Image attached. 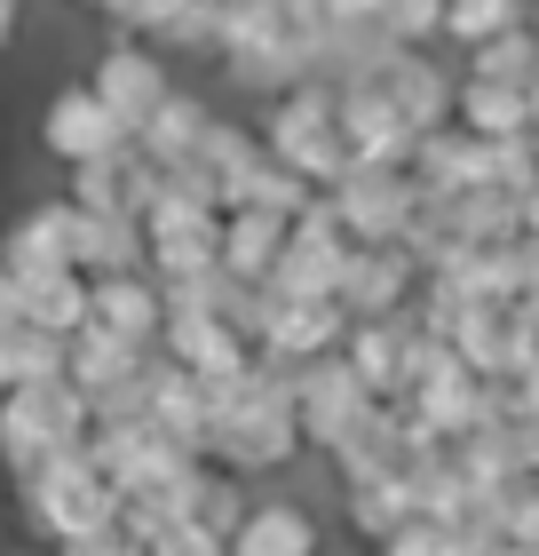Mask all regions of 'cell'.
<instances>
[{
    "mask_svg": "<svg viewBox=\"0 0 539 556\" xmlns=\"http://www.w3.org/2000/svg\"><path fill=\"white\" fill-rule=\"evenodd\" d=\"M508 541H524V548H539V485H524L516 501H508V525H500Z\"/></svg>",
    "mask_w": 539,
    "mask_h": 556,
    "instance_id": "cell-35",
    "label": "cell"
},
{
    "mask_svg": "<svg viewBox=\"0 0 539 556\" xmlns=\"http://www.w3.org/2000/svg\"><path fill=\"white\" fill-rule=\"evenodd\" d=\"M325 548V525L286 493H246L239 525L222 533V556H318Z\"/></svg>",
    "mask_w": 539,
    "mask_h": 556,
    "instance_id": "cell-9",
    "label": "cell"
},
{
    "mask_svg": "<svg viewBox=\"0 0 539 556\" xmlns=\"http://www.w3.org/2000/svg\"><path fill=\"white\" fill-rule=\"evenodd\" d=\"M0 270L33 278V270H72V207L48 199V207H24L9 231H0Z\"/></svg>",
    "mask_w": 539,
    "mask_h": 556,
    "instance_id": "cell-19",
    "label": "cell"
},
{
    "mask_svg": "<svg viewBox=\"0 0 539 556\" xmlns=\"http://www.w3.org/2000/svg\"><path fill=\"white\" fill-rule=\"evenodd\" d=\"M373 88L397 104V119H405L413 136H428V128H445V119H452V88H460V72H445V64L428 56V48H405V56L381 72Z\"/></svg>",
    "mask_w": 539,
    "mask_h": 556,
    "instance_id": "cell-14",
    "label": "cell"
},
{
    "mask_svg": "<svg viewBox=\"0 0 539 556\" xmlns=\"http://www.w3.org/2000/svg\"><path fill=\"white\" fill-rule=\"evenodd\" d=\"M151 358H159V342H119V334H104V326H80V334H64V382L72 390H112V382H127V374H143Z\"/></svg>",
    "mask_w": 539,
    "mask_h": 556,
    "instance_id": "cell-20",
    "label": "cell"
},
{
    "mask_svg": "<svg viewBox=\"0 0 539 556\" xmlns=\"http://www.w3.org/2000/svg\"><path fill=\"white\" fill-rule=\"evenodd\" d=\"M16 517H24V533H33V541L64 548V541H80V533L119 525V493L95 477L88 445H56L40 469L16 477Z\"/></svg>",
    "mask_w": 539,
    "mask_h": 556,
    "instance_id": "cell-2",
    "label": "cell"
},
{
    "mask_svg": "<svg viewBox=\"0 0 539 556\" xmlns=\"http://www.w3.org/2000/svg\"><path fill=\"white\" fill-rule=\"evenodd\" d=\"M56 556H143V541H127L119 525H104V533H80V541H64Z\"/></svg>",
    "mask_w": 539,
    "mask_h": 556,
    "instance_id": "cell-34",
    "label": "cell"
},
{
    "mask_svg": "<svg viewBox=\"0 0 539 556\" xmlns=\"http://www.w3.org/2000/svg\"><path fill=\"white\" fill-rule=\"evenodd\" d=\"M16 24H24V0H0V56L16 48Z\"/></svg>",
    "mask_w": 539,
    "mask_h": 556,
    "instance_id": "cell-38",
    "label": "cell"
},
{
    "mask_svg": "<svg viewBox=\"0 0 539 556\" xmlns=\"http://www.w3.org/2000/svg\"><path fill=\"white\" fill-rule=\"evenodd\" d=\"M373 406H381V397L349 374L342 350H325V358H301V366H294V438H301V445L333 453Z\"/></svg>",
    "mask_w": 539,
    "mask_h": 556,
    "instance_id": "cell-5",
    "label": "cell"
},
{
    "mask_svg": "<svg viewBox=\"0 0 539 556\" xmlns=\"http://www.w3.org/2000/svg\"><path fill=\"white\" fill-rule=\"evenodd\" d=\"M405 350H413V318H349V334H342L349 374L381 397V406L405 397Z\"/></svg>",
    "mask_w": 539,
    "mask_h": 556,
    "instance_id": "cell-16",
    "label": "cell"
},
{
    "mask_svg": "<svg viewBox=\"0 0 539 556\" xmlns=\"http://www.w3.org/2000/svg\"><path fill=\"white\" fill-rule=\"evenodd\" d=\"M88 326H104V334L151 350V342H159V326H167L159 278H151V270H104V278H88Z\"/></svg>",
    "mask_w": 539,
    "mask_h": 556,
    "instance_id": "cell-11",
    "label": "cell"
},
{
    "mask_svg": "<svg viewBox=\"0 0 539 556\" xmlns=\"http://www.w3.org/2000/svg\"><path fill=\"white\" fill-rule=\"evenodd\" d=\"M531 136H539V128H531Z\"/></svg>",
    "mask_w": 539,
    "mask_h": 556,
    "instance_id": "cell-44",
    "label": "cell"
},
{
    "mask_svg": "<svg viewBox=\"0 0 539 556\" xmlns=\"http://www.w3.org/2000/svg\"><path fill=\"white\" fill-rule=\"evenodd\" d=\"M254 136H262V151L278 167H294L310 191L349 175V143H342V119H333V88L325 80H294L286 96H270V112H262Z\"/></svg>",
    "mask_w": 539,
    "mask_h": 556,
    "instance_id": "cell-3",
    "label": "cell"
},
{
    "mask_svg": "<svg viewBox=\"0 0 539 556\" xmlns=\"http://www.w3.org/2000/svg\"><path fill=\"white\" fill-rule=\"evenodd\" d=\"M159 358L183 366V374H230V366H246L254 350H246L239 326L215 318V311H167V326H159Z\"/></svg>",
    "mask_w": 539,
    "mask_h": 556,
    "instance_id": "cell-15",
    "label": "cell"
},
{
    "mask_svg": "<svg viewBox=\"0 0 539 556\" xmlns=\"http://www.w3.org/2000/svg\"><path fill=\"white\" fill-rule=\"evenodd\" d=\"M301 453L294 438V366H270V358H246V382L239 397L215 414V438H207V462L230 477H270Z\"/></svg>",
    "mask_w": 539,
    "mask_h": 556,
    "instance_id": "cell-1",
    "label": "cell"
},
{
    "mask_svg": "<svg viewBox=\"0 0 539 556\" xmlns=\"http://www.w3.org/2000/svg\"><path fill=\"white\" fill-rule=\"evenodd\" d=\"M531 485H539V477H531Z\"/></svg>",
    "mask_w": 539,
    "mask_h": 556,
    "instance_id": "cell-43",
    "label": "cell"
},
{
    "mask_svg": "<svg viewBox=\"0 0 539 556\" xmlns=\"http://www.w3.org/2000/svg\"><path fill=\"white\" fill-rule=\"evenodd\" d=\"M16 311H24V287H16V270H0V326H16Z\"/></svg>",
    "mask_w": 539,
    "mask_h": 556,
    "instance_id": "cell-37",
    "label": "cell"
},
{
    "mask_svg": "<svg viewBox=\"0 0 539 556\" xmlns=\"http://www.w3.org/2000/svg\"><path fill=\"white\" fill-rule=\"evenodd\" d=\"M452 128H469L476 143L531 136V104H524V88H508V80H469V72H460V88H452Z\"/></svg>",
    "mask_w": 539,
    "mask_h": 556,
    "instance_id": "cell-22",
    "label": "cell"
},
{
    "mask_svg": "<svg viewBox=\"0 0 539 556\" xmlns=\"http://www.w3.org/2000/svg\"><path fill=\"white\" fill-rule=\"evenodd\" d=\"M0 366H9V390L33 382H64V334H40V326H0Z\"/></svg>",
    "mask_w": 539,
    "mask_h": 556,
    "instance_id": "cell-27",
    "label": "cell"
},
{
    "mask_svg": "<svg viewBox=\"0 0 539 556\" xmlns=\"http://www.w3.org/2000/svg\"><path fill=\"white\" fill-rule=\"evenodd\" d=\"M143 556H222V533H207V525H167L159 541H143Z\"/></svg>",
    "mask_w": 539,
    "mask_h": 556,
    "instance_id": "cell-33",
    "label": "cell"
},
{
    "mask_svg": "<svg viewBox=\"0 0 539 556\" xmlns=\"http://www.w3.org/2000/svg\"><path fill=\"white\" fill-rule=\"evenodd\" d=\"M531 40H539V0H531Z\"/></svg>",
    "mask_w": 539,
    "mask_h": 556,
    "instance_id": "cell-41",
    "label": "cell"
},
{
    "mask_svg": "<svg viewBox=\"0 0 539 556\" xmlns=\"http://www.w3.org/2000/svg\"><path fill=\"white\" fill-rule=\"evenodd\" d=\"M24 287V326H40V334H80L88 326V278L80 270H33V278H16Z\"/></svg>",
    "mask_w": 539,
    "mask_h": 556,
    "instance_id": "cell-25",
    "label": "cell"
},
{
    "mask_svg": "<svg viewBox=\"0 0 539 556\" xmlns=\"http://www.w3.org/2000/svg\"><path fill=\"white\" fill-rule=\"evenodd\" d=\"M405 175H413V191L421 199H452V191H469V184H484V143L469 136V128H428V136H413V160H405Z\"/></svg>",
    "mask_w": 539,
    "mask_h": 556,
    "instance_id": "cell-17",
    "label": "cell"
},
{
    "mask_svg": "<svg viewBox=\"0 0 539 556\" xmlns=\"http://www.w3.org/2000/svg\"><path fill=\"white\" fill-rule=\"evenodd\" d=\"M531 64H539V40H531V16H524V24H508V33L476 40L460 72H469V80H508V88H524V80H531Z\"/></svg>",
    "mask_w": 539,
    "mask_h": 556,
    "instance_id": "cell-30",
    "label": "cell"
},
{
    "mask_svg": "<svg viewBox=\"0 0 539 556\" xmlns=\"http://www.w3.org/2000/svg\"><path fill=\"white\" fill-rule=\"evenodd\" d=\"M342 334H349V311H342V302H278L270 326L254 334V358L301 366V358H325V350H342Z\"/></svg>",
    "mask_w": 539,
    "mask_h": 556,
    "instance_id": "cell-13",
    "label": "cell"
},
{
    "mask_svg": "<svg viewBox=\"0 0 539 556\" xmlns=\"http://www.w3.org/2000/svg\"><path fill=\"white\" fill-rule=\"evenodd\" d=\"M524 104H531V128H539V64H531V80H524Z\"/></svg>",
    "mask_w": 539,
    "mask_h": 556,
    "instance_id": "cell-39",
    "label": "cell"
},
{
    "mask_svg": "<svg viewBox=\"0 0 539 556\" xmlns=\"http://www.w3.org/2000/svg\"><path fill=\"white\" fill-rule=\"evenodd\" d=\"M524 16H531V0H445V9H436V40H452L460 56H469L476 40H492Z\"/></svg>",
    "mask_w": 539,
    "mask_h": 556,
    "instance_id": "cell-29",
    "label": "cell"
},
{
    "mask_svg": "<svg viewBox=\"0 0 539 556\" xmlns=\"http://www.w3.org/2000/svg\"><path fill=\"white\" fill-rule=\"evenodd\" d=\"M516 231H524V239H531V247H539V184H531V191H524V199H516Z\"/></svg>",
    "mask_w": 539,
    "mask_h": 556,
    "instance_id": "cell-36",
    "label": "cell"
},
{
    "mask_svg": "<svg viewBox=\"0 0 539 556\" xmlns=\"http://www.w3.org/2000/svg\"><path fill=\"white\" fill-rule=\"evenodd\" d=\"M167 64H159V48H143V40H112L104 48V64H95V80H88V96L104 104V119L136 143L143 136V119L167 104Z\"/></svg>",
    "mask_w": 539,
    "mask_h": 556,
    "instance_id": "cell-7",
    "label": "cell"
},
{
    "mask_svg": "<svg viewBox=\"0 0 539 556\" xmlns=\"http://www.w3.org/2000/svg\"><path fill=\"white\" fill-rule=\"evenodd\" d=\"M88 390L72 382H33V390H9L0 397V469H9V485L24 469H40L56 445H88Z\"/></svg>",
    "mask_w": 539,
    "mask_h": 556,
    "instance_id": "cell-4",
    "label": "cell"
},
{
    "mask_svg": "<svg viewBox=\"0 0 539 556\" xmlns=\"http://www.w3.org/2000/svg\"><path fill=\"white\" fill-rule=\"evenodd\" d=\"M310 199H318V191L301 184L294 167H278L270 151H262V160H254V175L239 184V199H230V207H262V215H278V223H294L301 207H310Z\"/></svg>",
    "mask_w": 539,
    "mask_h": 556,
    "instance_id": "cell-31",
    "label": "cell"
},
{
    "mask_svg": "<svg viewBox=\"0 0 539 556\" xmlns=\"http://www.w3.org/2000/svg\"><path fill=\"white\" fill-rule=\"evenodd\" d=\"M127 136L104 119V104H95L88 88H56L48 96V112H40V151L56 167H80V160H104V151H119Z\"/></svg>",
    "mask_w": 539,
    "mask_h": 556,
    "instance_id": "cell-12",
    "label": "cell"
},
{
    "mask_svg": "<svg viewBox=\"0 0 539 556\" xmlns=\"http://www.w3.org/2000/svg\"><path fill=\"white\" fill-rule=\"evenodd\" d=\"M0 397H9V366H0Z\"/></svg>",
    "mask_w": 539,
    "mask_h": 556,
    "instance_id": "cell-42",
    "label": "cell"
},
{
    "mask_svg": "<svg viewBox=\"0 0 539 556\" xmlns=\"http://www.w3.org/2000/svg\"><path fill=\"white\" fill-rule=\"evenodd\" d=\"M207 119H215V112L198 104V96H183V88H167V104H159V112L143 119V136H136V151H143L151 167H175V160H191V143L207 136Z\"/></svg>",
    "mask_w": 539,
    "mask_h": 556,
    "instance_id": "cell-26",
    "label": "cell"
},
{
    "mask_svg": "<svg viewBox=\"0 0 539 556\" xmlns=\"http://www.w3.org/2000/svg\"><path fill=\"white\" fill-rule=\"evenodd\" d=\"M325 207L349 231V247H397L413 207H421V191L405 167H349L342 184H325Z\"/></svg>",
    "mask_w": 539,
    "mask_h": 556,
    "instance_id": "cell-6",
    "label": "cell"
},
{
    "mask_svg": "<svg viewBox=\"0 0 539 556\" xmlns=\"http://www.w3.org/2000/svg\"><path fill=\"white\" fill-rule=\"evenodd\" d=\"M436 215H445V231H452L460 247H508V239H524V231H516V199L492 191V184H469V191L436 199Z\"/></svg>",
    "mask_w": 539,
    "mask_h": 556,
    "instance_id": "cell-24",
    "label": "cell"
},
{
    "mask_svg": "<svg viewBox=\"0 0 539 556\" xmlns=\"http://www.w3.org/2000/svg\"><path fill=\"white\" fill-rule=\"evenodd\" d=\"M484 556H539V548H524V541H492Z\"/></svg>",
    "mask_w": 539,
    "mask_h": 556,
    "instance_id": "cell-40",
    "label": "cell"
},
{
    "mask_svg": "<svg viewBox=\"0 0 539 556\" xmlns=\"http://www.w3.org/2000/svg\"><path fill=\"white\" fill-rule=\"evenodd\" d=\"M405 517H413V477H349V525L365 541L397 533Z\"/></svg>",
    "mask_w": 539,
    "mask_h": 556,
    "instance_id": "cell-28",
    "label": "cell"
},
{
    "mask_svg": "<svg viewBox=\"0 0 539 556\" xmlns=\"http://www.w3.org/2000/svg\"><path fill=\"white\" fill-rule=\"evenodd\" d=\"M72 207V199H64ZM72 270L104 278V270H143V223L136 215H88L72 207Z\"/></svg>",
    "mask_w": 539,
    "mask_h": 556,
    "instance_id": "cell-21",
    "label": "cell"
},
{
    "mask_svg": "<svg viewBox=\"0 0 539 556\" xmlns=\"http://www.w3.org/2000/svg\"><path fill=\"white\" fill-rule=\"evenodd\" d=\"M500 541V525L492 517H460V525H436V517H405L397 533H381L373 541V556H484Z\"/></svg>",
    "mask_w": 539,
    "mask_h": 556,
    "instance_id": "cell-23",
    "label": "cell"
},
{
    "mask_svg": "<svg viewBox=\"0 0 539 556\" xmlns=\"http://www.w3.org/2000/svg\"><path fill=\"white\" fill-rule=\"evenodd\" d=\"M333 119H342L349 167H405L413 160V128L397 119V104L381 88H333Z\"/></svg>",
    "mask_w": 539,
    "mask_h": 556,
    "instance_id": "cell-10",
    "label": "cell"
},
{
    "mask_svg": "<svg viewBox=\"0 0 539 556\" xmlns=\"http://www.w3.org/2000/svg\"><path fill=\"white\" fill-rule=\"evenodd\" d=\"M421 270L405 247H349L342 278H333V302H342L349 318H405V302H413Z\"/></svg>",
    "mask_w": 539,
    "mask_h": 556,
    "instance_id": "cell-8",
    "label": "cell"
},
{
    "mask_svg": "<svg viewBox=\"0 0 539 556\" xmlns=\"http://www.w3.org/2000/svg\"><path fill=\"white\" fill-rule=\"evenodd\" d=\"M484 184L508 191V199H524L539 184V136H500V143H484Z\"/></svg>",
    "mask_w": 539,
    "mask_h": 556,
    "instance_id": "cell-32",
    "label": "cell"
},
{
    "mask_svg": "<svg viewBox=\"0 0 539 556\" xmlns=\"http://www.w3.org/2000/svg\"><path fill=\"white\" fill-rule=\"evenodd\" d=\"M278 247H286V223L262 215V207H222V231H215V263L230 287H262Z\"/></svg>",
    "mask_w": 539,
    "mask_h": 556,
    "instance_id": "cell-18",
    "label": "cell"
}]
</instances>
